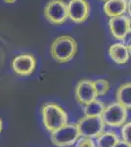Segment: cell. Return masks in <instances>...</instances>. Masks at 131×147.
Masks as SVG:
<instances>
[{"mask_svg":"<svg viewBox=\"0 0 131 147\" xmlns=\"http://www.w3.org/2000/svg\"><path fill=\"white\" fill-rule=\"evenodd\" d=\"M50 52L53 59L58 63L70 62L77 52V43L71 36L62 35L52 42Z\"/></svg>","mask_w":131,"mask_h":147,"instance_id":"cell-1","label":"cell"},{"mask_svg":"<svg viewBox=\"0 0 131 147\" xmlns=\"http://www.w3.org/2000/svg\"><path fill=\"white\" fill-rule=\"evenodd\" d=\"M42 122L47 131L53 132L68 124V114L58 104L46 103L42 107Z\"/></svg>","mask_w":131,"mask_h":147,"instance_id":"cell-2","label":"cell"},{"mask_svg":"<svg viewBox=\"0 0 131 147\" xmlns=\"http://www.w3.org/2000/svg\"><path fill=\"white\" fill-rule=\"evenodd\" d=\"M80 137L77 124H66L60 129L51 132V141L57 147L73 145Z\"/></svg>","mask_w":131,"mask_h":147,"instance_id":"cell-3","label":"cell"},{"mask_svg":"<svg viewBox=\"0 0 131 147\" xmlns=\"http://www.w3.org/2000/svg\"><path fill=\"white\" fill-rule=\"evenodd\" d=\"M127 115V109L118 104V102H115L105 107L101 118L105 125L118 127L126 123Z\"/></svg>","mask_w":131,"mask_h":147,"instance_id":"cell-4","label":"cell"},{"mask_svg":"<svg viewBox=\"0 0 131 147\" xmlns=\"http://www.w3.org/2000/svg\"><path fill=\"white\" fill-rule=\"evenodd\" d=\"M44 16L53 25H63L69 19L68 4L64 0H50L44 7Z\"/></svg>","mask_w":131,"mask_h":147,"instance_id":"cell-5","label":"cell"},{"mask_svg":"<svg viewBox=\"0 0 131 147\" xmlns=\"http://www.w3.org/2000/svg\"><path fill=\"white\" fill-rule=\"evenodd\" d=\"M80 136L88 138H96L105 130V124L101 117L84 116L77 124Z\"/></svg>","mask_w":131,"mask_h":147,"instance_id":"cell-6","label":"cell"},{"mask_svg":"<svg viewBox=\"0 0 131 147\" xmlns=\"http://www.w3.org/2000/svg\"><path fill=\"white\" fill-rule=\"evenodd\" d=\"M69 19L75 24H82L90 15V4L87 0H70L68 3Z\"/></svg>","mask_w":131,"mask_h":147,"instance_id":"cell-7","label":"cell"},{"mask_svg":"<svg viewBox=\"0 0 131 147\" xmlns=\"http://www.w3.org/2000/svg\"><path fill=\"white\" fill-rule=\"evenodd\" d=\"M36 67V60L32 54H21L15 57L12 62V68L17 75L21 77H28L34 72Z\"/></svg>","mask_w":131,"mask_h":147,"instance_id":"cell-8","label":"cell"},{"mask_svg":"<svg viewBox=\"0 0 131 147\" xmlns=\"http://www.w3.org/2000/svg\"><path fill=\"white\" fill-rule=\"evenodd\" d=\"M109 27L113 36L122 42L130 32V18L124 15L112 17L109 21Z\"/></svg>","mask_w":131,"mask_h":147,"instance_id":"cell-9","label":"cell"},{"mask_svg":"<svg viewBox=\"0 0 131 147\" xmlns=\"http://www.w3.org/2000/svg\"><path fill=\"white\" fill-rule=\"evenodd\" d=\"M75 100L81 105H86L98 97L94 84L90 80H82L77 82L75 89Z\"/></svg>","mask_w":131,"mask_h":147,"instance_id":"cell-10","label":"cell"},{"mask_svg":"<svg viewBox=\"0 0 131 147\" xmlns=\"http://www.w3.org/2000/svg\"><path fill=\"white\" fill-rule=\"evenodd\" d=\"M109 55L111 59L118 65H124L130 58V46L123 42L114 43L109 48Z\"/></svg>","mask_w":131,"mask_h":147,"instance_id":"cell-11","label":"cell"},{"mask_svg":"<svg viewBox=\"0 0 131 147\" xmlns=\"http://www.w3.org/2000/svg\"><path fill=\"white\" fill-rule=\"evenodd\" d=\"M128 0H107L104 5V12L110 18L124 15L127 11Z\"/></svg>","mask_w":131,"mask_h":147,"instance_id":"cell-12","label":"cell"},{"mask_svg":"<svg viewBox=\"0 0 131 147\" xmlns=\"http://www.w3.org/2000/svg\"><path fill=\"white\" fill-rule=\"evenodd\" d=\"M131 84L125 82L118 87L116 91V102L127 110L131 108Z\"/></svg>","mask_w":131,"mask_h":147,"instance_id":"cell-13","label":"cell"},{"mask_svg":"<svg viewBox=\"0 0 131 147\" xmlns=\"http://www.w3.org/2000/svg\"><path fill=\"white\" fill-rule=\"evenodd\" d=\"M118 136L115 131H104L96 137V147H114L118 141Z\"/></svg>","mask_w":131,"mask_h":147,"instance_id":"cell-14","label":"cell"},{"mask_svg":"<svg viewBox=\"0 0 131 147\" xmlns=\"http://www.w3.org/2000/svg\"><path fill=\"white\" fill-rule=\"evenodd\" d=\"M104 109V103L101 100L96 98L95 100L84 105L83 113H84V116H89V117H101Z\"/></svg>","mask_w":131,"mask_h":147,"instance_id":"cell-15","label":"cell"},{"mask_svg":"<svg viewBox=\"0 0 131 147\" xmlns=\"http://www.w3.org/2000/svg\"><path fill=\"white\" fill-rule=\"evenodd\" d=\"M96 89L97 95L98 96H104L108 93V91L110 90V82L105 79H99L93 82Z\"/></svg>","mask_w":131,"mask_h":147,"instance_id":"cell-16","label":"cell"},{"mask_svg":"<svg viewBox=\"0 0 131 147\" xmlns=\"http://www.w3.org/2000/svg\"><path fill=\"white\" fill-rule=\"evenodd\" d=\"M121 137L122 140L131 144V123H124L121 129Z\"/></svg>","mask_w":131,"mask_h":147,"instance_id":"cell-17","label":"cell"},{"mask_svg":"<svg viewBox=\"0 0 131 147\" xmlns=\"http://www.w3.org/2000/svg\"><path fill=\"white\" fill-rule=\"evenodd\" d=\"M77 142V147H96L92 138H88V137H82L80 139L78 138Z\"/></svg>","mask_w":131,"mask_h":147,"instance_id":"cell-18","label":"cell"},{"mask_svg":"<svg viewBox=\"0 0 131 147\" xmlns=\"http://www.w3.org/2000/svg\"><path fill=\"white\" fill-rule=\"evenodd\" d=\"M114 147H131V144L127 143V142H125L123 140H120V139H118V141L116 142L115 145H114Z\"/></svg>","mask_w":131,"mask_h":147,"instance_id":"cell-19","label":"cell"},{"mask_svg":"<svg viewBox=\"0 0 131 147\" xmlns=\"http://www.w3.org/2000/svg\"><path fill=\"white\" fill-rule=\"evenodd\" d=\"M5 3H8V4H12V3H15L17 0H3Z\"/></svg>","mask_w":131,"mask_h":147,"instance_id":"cell-20","label":"cell"},{"mask_svg":"<svg viewBox=\"0 0 131 147\" xmlns=\"http://www.w3.org/2000/svg\"><path fill=\"white\" fill-rule=\"evenodd\" d=\"M2 129H3V123H2V120L0 119V134L2 132Z\"/></svg>","mask_w":131,"mask_h":147,"instance_id":"cell-21","label":"cell"},{"mask_svg":"<svg viewBox=\"0 0 131 147\" xmlns=\"http://www.w3.org/2000/svg\"><path fill=\"white\" fill-rule=\"evenodd\" d=\"M104 1H107V0H104Z\"/></svg>","mask_w":131,"mask_h":147,"instance_id":"cell-22","label":"cell"},{"mask_svg":"<svg viewBox=\"0 0 131 147\" xmlns=\"http://www.w3.org/2000/svg\"><path fill=\"white\" fill-rule=\"evenodd\" d=\"M67 147H68V146H67Z\"/></svg>","mask_w":131,"mask_h":147,"instance_id":"cell-23","label":"cell"}]
</instances>
